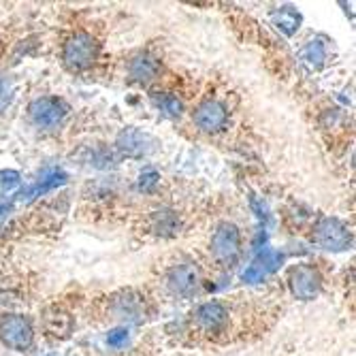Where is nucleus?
<instances>
[{
  "label": "nucleus",
  "mask_w": 356,
  "mask_h": 356,
  "mask_svg": "<svg viewBox=\"0 0 356 356\" xmlns=\"http://www.w3.org/2000/svg\"><path fill=\"white\" fill-rule=\"evenodd\" d=\"M96 56H99V43H96L94 37L88 35V32H77V35H73L62 47L64 67L73 73H81L90 69Z\"/></svg>",
  "instance_id": "nucleus-1"
},
{
  "label": "nucleus",
  "mask_w": 356,
  "mask_h": 356,
  "mask_svg": "<svg viewBox=\"0 0 356 356\" xmlns=\"http://www.w3.org/2000/svg\"><path fill=\"white\" fill-rule=\"evenodd\" d=\"M314 241L327 250H348L352 245V235L348 226L337 218H320L314 226Z\"/></svg>",
  "instance_id": "nucleus-2"
},
{
  "label": "nucleus",
  "mask_w": 356,
  "mask_h": 356,
  "mask_svg": "<svg viewBox=\"0 0 356 356\" xmlns=\"http://www.w3.org/2000/svg\"><path fill=\"white\" fill-rule=\"evenodd\" d=\"M0 341L11 350H26L32 343L30 320L17 314L0 318Z\"/></svg>",
  "instance_id": "nucleus-3"
},
{
  "label": "nucleus",
  "mask_w": 356,
  "mask_h": 356,
  "mask_svg": "<svg viewBox=\"0 0 356 356\" xmlns=\"http://www.w3.org/2000/svg\"><path fill=\"white\" fill-rule=\"evenodd\" d=\"M109 312L113 314V318L124 322H143L147 307L145 299L139 293H135V290H122V293L111 297Z\"/></svg>",
  "instance_id": "nucleus-4"
},
{
  "label": "nucleus",
  "mask_w": 356,
  "mask_h": 356,
  "mask_svg": "<svg viewBox=\"0 0 356 356\" xmlns=\"http://www.w3.org/2000/svg\"><path fill=\"white\" fill-rule=\"evenodd\" d=\"M288 286L293 290V295L297 299L309 301L314 299L320 288H322V277L316 267L312 265H297L288 271Z\"/></svg>",
  "instance_id": "nucleus-5"
},
{
  "label": "nucleus",
  "mask_w": 356,
  "mask_h": 356,
  "mask_svg": "<svg viewBox=\"0 0 356 356\" xmlns=\"http://www.w3.org/2000/svg\"><path fill=\"white\" fill-rule=\"evenodd\" d=\"M69 107L64 105V101L54 99V96H45V99H37L28 107V115L32 124L39 128H54L58 126L64 118H67Z\"/></svg>",
  "instance_id": "nucleus-6"
},
{
  "label": "nucleus",
  "mask_w": 356,
  "mask_h": 356,
  "mask_svg": "<svg viewBox=\"0 0 356 356\" xmlns=\"http://www.w3.org/2000/svg\"><path fill=\"white\" fill-rule=\"evenodd\" d=\"M241 237L235 224H220L211 237V252L220 263H235L239 256Z\"/></svg>",
  "instance_id": "nucleus-7"
},
{
  "label": "nucleus",
  "mask_w": 356,
  "mask_h": 356,
  "mask_svg": "<svg viewBox=\"0 0 356 356\" xmlns=\"http://www.w3.org/2000/svg\"><path fill=\"white\" fill-rule=\"evenodd\" d=\"M194 325L203 333H220L229 322V307L222 301H207L194 309Z\"/></svg>",
  "instance_id": "nucleus-8"
},
{
  "label": "nucleus",
  "mask_w": 356,
  "mask_h": 356,
  "mask_svg": "<svg viewBox=\"0 0 356 356\" xmlns=\"http://www.w3.org/2000/svg\"><path fill=\"white\" fill-rule=\"evenodd\" d=\"M199 267L194 263H179L167 273V288L177 297L192 295L199 286Z\"/></svg>",
  "instance_id": "nucleus-9"
},
{
  "label": "nucleus",
  "mask_w": 356,
  "mask_h": 356,
  "mask_svg": "<svg viewBox=\"0 0 356 356\" xmlns=\"http://www.w3.org/2000/svg\"><path fill=\"white\" fill-rule=\"evenodd\" d=\"M194 124H197L201 131L205 133H218L222 131V128L226 126V122H229V111H226V107L220 103V101H205L197 107V111H194L192 115Z\"/></svg>",
  "instance_id": "nucleus-10"
},
{
  "label": "nucleus",
  "mask_w": 356,
  "mask_h": 356,
  "mask_svg": "<svg viewBox=\"0 0 356 356\" xmlns=\"http://www.w3.org/2000/svg\"><path fill=\"white\" fill-rule=\"evenodd\" d=\"M118 149L131 158H141L145 154H149L154 149V139L141 131H135V128H128V131L120 133L118 137Z\"/></svg>",
  "instance_id": "nucleus-11"
},
{
  "label": "nucleus",
  "mask_w": 356,
  "mask_h": 356,
  "mask_svg": "<svg viewBox=\"0 0 356 356\" xmlns=\"http://www.w3.org/2000/svg\"><path fill=\"white\" fill-rule=\"evenodd\" d=\"M45 331L56 339H64L73 333V316L60 307H51L45 314Z\"/></svg>",
  "instance_id": "nucleus-12"
},
{
  "label": "nucleus",
  "mask_w": 356,
  "mask_h": 356,
  "mask_svg": "<svg viewBox=\"0 0 356 356\" xmlns=\"http://www.w3.org/2000/svg\"><path fill=\"white\" fill-rule=\"evenodd\" d=\"M131 77L135 79V81H139V83H149V81H154L156 77H158V73H160V62L154 58V56H149V54H139V56H135L133 58V62H131Z\"/></svg>",
  "instance_id": "nucleus-13"
},
{
  "label": "nucleus",
  "mask_w": 356,
  "mask_h": 356,
  "mask_svg": "<svg viewBox=\"0 0 356 356\" xmlns=\"http://www.w3.org/2000/svg\"><path fill=\"white\" fill-rule=\"evenodd\" d=\"M149 229L160 235V237H171L177 233L179 229V218L175 211H169V209H160L156 213H152V220H149Z\"/></svg>",
  "instance_id": "nucleus-14"
},
{
  "label": "nucleus",
  "mask_w": 356,
  "mask_h": 356,
  "mask_svg": "<svg viewBox=\"0 0 356 356\" xmlns=\"http://www.w3.org/2000/svg\"><path fill=\"white\" fill-rule=\"evenodd\" d=\"M64 179H67V175H64L62 171H54L51 175L43 177L41 181H37L35 186H30L28 190L19 192V199H32V197H41V194H45L47 190L51 188H58L60 184H64Z\"/></svg>",
  "instance_id": "nucleus-15"
},
{
  "label": "nucleus",
  "mask_w": 356,
  "mask_h": 356,
  "mask_svg": "<svg viewBox=\"0 0 356 356\" xmlns=\"http://www.w3.org/2000/svg\"><path fill=\"white\" fill-rule=\"evenodd\" d=\"M271 19H273V24L284 32V35H293V32H297L299 22H301L299 13H295L290 7H284V9H280V11H273V13H271Z\"/></svg>",
  "instance_id": "nucleus-16"
},
{
  "label": "nucleus",
  "mask_w": 356,
  "mask_h": 356,
  "mask_svg": "<svg viewBox=\"0 0 356 356\" xmlns=\"http://www.w3.org/2000/svg\"><path fill=\"white\" fill-rule=\"evenodd\" d=\"M301 58H303V62L309 64V67L318 69L320 64L325 62V58H327V49H325V45H322L320 41H312V43L303 49Z\"/></svg>",
  "instance_id": "nucleus-17"
},
{
  "label": "nucleus",
  "mask_w": 356,
  "mask_h": 356,
  "mask_svg": "<svg viewBox=\"0 0 356 356\" xmlns=\"http://www.w3.org/2000/svg\"><path fill=\"white\" fill-rule=\"evenodd\" d=\"M158 107L163 109L167 115H179L181 113V101L177 99V96H171V94H163L158 99Z\"/></svg>",
  "instance_id": "nucleus-18"
},
{
  "label": "nucleus",
  "mask_w": 356,
  "mask_h": 356,
  "mask_svg": "<svg viewBox=\"0 0 356 356\" xmlns=\"http://www.w3.org/2000/svg\"><path fill=\"white\" fill-rule=\"evenodd\" d=\"M17 184H19L17 171H0V197H3V194H9Z\"/></svg>",
  "instance_id": "nucleus-19"
},
{
  "label": "nucleus",
  "mask_w": 356,
  "mask_h": 356,
  "mask_svg": "<svg viewBox=\"0 0 356 356\" xmlns=\"http://www.w3.org/2000/svg\"><path fill=\"white\" fill-rule=\"evenodd\" d=\"M126 341H128V331H126V329H115V331H111L109 337H107V343H109L111 348H122Z\"/></svg>",
  "instance_id": "nucleus-20"
},
{
  "label": "nucleus",
  "mask_w": 356,
  "mask_h": 356,
  "mask_svg": "<svg viewBox=\"0 0 356 356\" xmlns=\"http://www.w3.org/2000/svg\"><path fill=\"white\" fill-rule=\"evenodd\" d=\"M158 179H160V175L156 173V171H145V173H141V177H139V188L141 190H152L156 184H158Z\"/></svg>",
  "instance_id": "nucleus-21"
},
{
  "label": "nucleus",
  "mask_w": 356,
  "mask_h": 356,
  "mask_svg": "<svg viewBox=\"0 0 356 356\" xmlns=\"http://www.w3.org/2000/svg\"><path fill=\"white\" fill-rule=\"evenodd\" d=\"M5 211H7V207H0V218H3V216H5Z\"/></svg>",
  "instance_id": "nucleus-22"
}]
</instances>
